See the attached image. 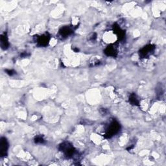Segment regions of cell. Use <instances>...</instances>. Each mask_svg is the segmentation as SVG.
I'll return each instance as SVG.
<instances>
[{
	"label": "cell",
	"instance_id": "cell-3",
	"mask_svg": "<svg viewBox=\"0 0 166 166\" xmlns=\"http://www.w3.org/2000/svg\"><path fill=\"white\" fill-rule=\"evenodd\" d=\"M49 42V37L47 35H43L38 39V43L41 46H46Z\"/></svg>",
	"mask_w": 166,
	"mask_h": 166
},
{
	"label": "cell",
	"instance_id": "cell-4",
	"mask_svg": "<svg viewBox=\"0 0 166 166\" xmlns=\"http://www.w3.org/2000/svg\"><path fill=\"white\" fill-rule=\"evenodd\" d=\"M105 53H106V55H110V56H115L116 53V51L114 47H109L105 50Z\"/></svg>",
	"mask_w": 166,
	"mask_h": 166
},
{
	"label": "cell",
	"instance_id": "cell-6",
	"mask_svg": "<svg viewBox=\"0 0 166 166\" xmlns=\"http://www.w3.org/2000/svg\"><path fill=\"white\" fill-rule=\"evenodd\" d=\"M36 143H38V141H40V143H42L43 142V139L41 137H38L35 140Z\"/></svg>",
	"mask_w": 166,
	"mask_h": 166
},
{
	"label": "cell",
	"instance_id": "cell-2",
	"mask_svg": "<svg viewBox=\"0 0 166 166\" xmlns=\"http://www.w3.org/2000/svg\"><path fill=\"white\" fill-rule=\"evenodd\" d=\"M9 42L8 39H7V37L4 34L3 35H2L1 37V46H2V49H6L8 48L9 47Z\"/></svg>",
	"mask_w": 166,
	"mask_h": 166
},
{
	"label": "cell",
	"instance_id": "cell-5",
	"mask_svg": "<svg viewBox=\"0 0 166 166\" xmlns=\"http://www.w3.org/2000/svg\"><path fill=\"white\" fill-rule=\"evenodd\" d=\"M60 33H61L62 35H64V36H67L69 35L71 33V30L68 27H64L60 30Z\"/></svg>",
	"mask_w": 166,
	"mask_h": 166
},
{
	"label": "cell",
	"instance_id": "cell-1",
	"mask_svg": "<svg viewBox=\"0 0 166 166\" xmlns=\"http://www.w3.org/2000/svg\"><path fill=\"white\" fill-rule=\"evenodd\" d=\"M8 147L9 145L7 140L4 138H2L1 139V143H0V150H1L2 156H5V155H7Z\"/></svg>",
	"mask_w": 166,
	"mask_h": 166
}]
</instances>
